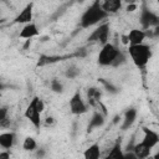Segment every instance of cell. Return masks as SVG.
Returning a JSON list of instances; mask_svg holds the SVG:
<instances>
[{
  "mask_svg": "<svg viewBox=\"0 0 159 159\" xmlns=\"http://www.w3.org/2000/svg\"><path fill=\"white\" fill-rule=\"evenodd\" d=\"M107 17H108V15L101 7V1L96 0L81 15L80 26L82 29H88V27H92L94 25L102 24V21L104 19H107Z\"/></svg>",
  "mask_w": 159,
  "mask_h": 159,
  "instance_id": "6da1fadb",
  "label": "cell"
},
{
  "mask_svg": "<svg viewBox=\"0 0 159 159\" xmlns=\"http://www.w3.org/2000/svg\"><path fill=\"white\" fill-rule=\"evenodd\" d=\"M127 52H128L132 62L134 63V66L138 67V68H144L148 65V62H149V60L152 57L150 46L145 45V43L128 46Z\"/></svg>",
  "mask_w": 159,
  "mask_h": 159,
  "instance_id": "7a4b0ae2",
  "label": "cell"
},
{
  "mask_svg": "<svg viewBox=\"0 0 159 159\" xmlns=\"http://www.w3.org/2000/svg\"><path fill=\"white\" fill-rule=\"evenodd\" d=\"M120 53V50L112 42H107L104 43L97 56V62L99 66L102 67H107V66H113L116 58L118 57V55Z\"/></svg>",
  "mask_w": 159,
  "mask_h": 159,
  "instance_id": "3957f363",
  "label": "cell"
},
{
  "mask_svg": "<svg viewBox=\"0 0 159 159\" xmlns=\"http://www.w3.org/2000/svg\"><path fill=\"white\" fill-rule=\"evenodd\" d=\"M108 37H109V24L108 22H102L88 36V41L89 42H98V43H102V46H103L104 43L109 42Z\"/></svg>",
  "mask_w": 159,
  "mask_h": 159,
  "instance_id": "277c9868",
  "label": "cell"
},
{
  "mask_svg": "<svg viewBox=\"0 0 159 159\" xmlns=\"http://www.w3.org/2000/svg\"><path fill=\"white\" fill-rule=\"evenodd\" d=\"M68 108H70V112L75 116H82L84 113H87L88 108H87V104L86 102L83 101L82 96L80 92H76L68 101Z\"/></svg>",
  "mask_w": 159,
  "mask_h": 159,
  "instance_id": "5b68a950",
  "label": "cell"
},
{
  "mask_svg": "<svg viewBox=\"0 0 159 159\" xmlns=\"http://www.w3.org/2000/svg\"><path fill=\"white\" fill-rule=\"evenodd\" d=\"M32 19H34V4L30 2V4H26V5L20 10V12L16 15V17H15L14 21H15L16 24L26 25V24L32 22Z\"/></svg>",
  "mask_w": 159,
  "mask_h": 159,
  "instance_id": "8992f818",
  "label": "cell"
},
{
  "mask_svg": "<svg viewBox=\"0 0 159 159\" xmlns=\"http://www.w3.org/2000/svg\"><path fill=\"white\" fill-rule=\"evenodd\" d=\"M41 114H42V113H40V112L35 108V106H34L32 103H29L27 107H26V109H25V112H24V117H25L36 129H39V128L41 127Z\"/></svg>",
  "mask_w": 159,
  "mask_h": 159,
  "instance_id": "52a82bcc",
  "label": "cell"
},
{
  "mask_svg": "<svg viewBox=\"0 0 159 159\" xmlns=\"http://www.w3.org/2000/svg\"><path fill=\"white\" fill-rule=\"evenodd\" d=\"M142 130H143L144 135H143V139L140 142L144 145H147L148 148H150V149L155 148L158 145V143H159V134L155 130H153V129H150L148 127H142Z\"/></svg>",
  "mask_w": 159,
  "mask_h": 159,
  "instance_id": "ba28073f",
  "label": "cell"
},
{
  "mask_svg": "<svg viewBox=\"0 0 159 159\" xmlns=\"http://www.w3.org/2000/svg\"><path fill=\"white\" fill-rule=\"evenodd\" d=\"M145 37H147V32L144 30H142V29H132L127 34L128 46H134V45L144 43Z\"/></svg>",
  "mask_w": 159,
  "mask_h": 159,
  "instance_id": "9c48e42d",
  "label": "cell"
},
{
  "mask_svg": "<svg viewBox=\"0 0 159 159\" xmlns=\"http://www.w3.org/2000/svg\"><path fill=\"white\" fill-rule=\"evenodd\" d=\"M101 7L107 15L116 14L122 9V1L120 0H104V1H101Z\"/></svg>",
  "mask_w": 159,
  "mask_h": 159,
  "instance_id": "30bf717a",
  "label": "cell"
},
{
  "mask_svg": "<svg viewBox=\"0 0 159 159\" xmlns=\"http://www.w3.org/2000/svg\"><path fill=\"white\" fill-rule=\"evenodd\" d=\"M39 34H40V30H39L37 25L32 21V22L26 24V25L22 26V29H21L19 36H20L21 39H27V40H29V39H32V37L37 36Z\"/></svg>",
  "mask_w": 159,
  "mask_h": 159,
  "instance_id": "8fae6325",
  "label": "cell"
},
{
  "mask_svg": "<svg viewBox=\"0 0 159 159\" xmlns=\"http://www.w3.org/2000/svg\"><path fill=\"white\" fill-rule=\"evenodd\" d=\"M16 140V134L14 132H4L0 133V147L5 150H9L14 147Z\"/></svg>",
  "mask_w": 159,
  "mask_h": 159,
  "instance_id": "7c38bea8",
  "label": "cell"
},
{
  "mask_svg": "<svg viewBox=\"0 0 159 159\" xmlns=\"http://www.w3.org/2000/svg\"><path fill=\"white\" fill-rule=\"evenodd\" d=\"M101 157H102V150L98 142L91 144L83 152V159H101Z\"/></svg>",
  "mask_w": 159,
  "mask_h": 159,
  "instance_id": "4fadbf2b",
  "label": "cell"
},
{
  "mask_svg": "<svg viewBox=\"0 0 159 159\" xmlns=\"http://www.w3.org/2000/svg\"><path fill=\"white\" fill-rule=\"evenodd\" d=\"M140 22L143 25V29H148L152 25H155L158 22V16L154 15L150 10H143L140 15Z\"/></svg>",
  "mask_w": 159,
  "mask_h": 159,
  "instance_id": "5bb4252c",
  "label": "cell"
},
{
  "mask_svg": "<svg viewBox=\"0 0 159 159\" xmlns=\"http://www.w3.org/2000/svg\"><path fill=\"white\" fill-rule=\"evenodd\" d=\"M132 152L137 155L138 159H147L149 155H152V149L148 148L147 145H144L142 142L137 143V144L132 148Z\"/></svg>",
  "mask_w": 159,
  "mask_h": 159,
  "instance_id": "9a60e30c",
  "label": "cell"
},
{
  "mask_svg": "<svg viewBox=\"0 0 159 159\" xmlns=\"http://www.w3.org/2000/svg\"><path fill=\"white\" fill-rule=\"evenodd\" d=\"M137 118V109L135 108H129L125 111L124 117H123V123H122V129H128L132 127V124L135 122Z\"/></svg>",
  "mask_w": 159,
  "mask_h": 159,
  "instance_id": "2e32d148",
  "label": "cell"
},
{
  "mask_svg": "<svg viewBox=\"0 0 159 159\" xmlns=\"http://www.w3.org/2000/svg\"><path fill=\"white\" fill-rule=\"evenodd\" d=\"M103 123H104V114L101 113V112H98V111H96V112L92 114L91 119H89L88 130L91 132V130H93L94 128H99L101 125H103Z\"/></svg>",
  "mask_w": 159,
  "mask_h": 159,
  "instance_id": "e0dca14e",
  "label": "cell"
},
{
  "mask_svg": "<svg viewBox=\"0 0 159 159\" xmlns=\"http://www.w3.org/2000/svg\"><path fill=\"white\" fill-rule=\"evenodd\" d=\"M103 159H124V152L122 150L120 144L117 142L111 149L109 152L106 154V157Z\"/></svg>",
  "mask_w": 159,
  "mask_h": 159,
  "instance_id": "ac0fdd59",
  "label": "cell"
},
{
  "mask_svg": "<svg viewBox=\"0 0 159 159\" xmlns=\"http://www.w3.org/2000/svg\"><path fill=\"white\" fill-rule=\"evenodd\" d=\"M36 148H37V143H36L35 138L26 137L24 139V142H22V149L25 152H34V150H36Z\"/></svg>",
  "mask_w": 159,
  "mask_h": 159,
  "instance_id": "d6986e66",
  "label": "cell"
},
{
  "mask_svg": "<svg viewBox=\"0 0 159 159\" xmlns=\"http://www.w3.org/2000/svg\"><path fill=\"white\" fill-rule=\"evenodd\" d=\"M0 125L7 127L9 125V108L0 106Z\"/></svg>",
  "mask_w": 159,
  "mask_h": 159,
  "instance_id": "ffe728a7",
  "label": "cell"
},
{
  "mask_svg": "<svg viewBox=\"0 0 159 159\" xmlns=\"http://www.w3.org/2000/svg\"><path fill=\"white\" fill-rule=\"evenodd\" d=\"M30 103H32L34 106H35V108L40 112V113H42L43 111H45V103H43V101L40 98V97H37V96H35L31 101H30Z\"/></svg>",
  "mask_w": 159,
  "mask_h": 159,
  "instance_id": "44dd1931",
  "label": "cell"
},
{
  "mask_svg": "<svg viewBox=\"0 0 159 159\" xmlns=\"http://www.w3.org/2000/svg\"><path fill=\"white\" fill-rule=\"evenodd\" d=\"M50 87H51V89H52L53 92H57V93L62 92V89H63V86H62V83L60 82V80H56V78L51 81V83H50Z\"/></svg>",
  "mask_w": 159,
  "mask_h": 159,
  "instance_id": "7402d4cb",
  "label": "cell"
},
{
  "mask_svg": "<svg viewBox=\"0 0 159 159\" xmlns=\"http://www.w3.org/2000/svg\"><path fill=\"white\" fill-rule=\"evenodd\" d=\"M124 159H138L137 158V155L132 152V150H127V152H124Z\"/></svg>",
  "mask_w": 159,
  "mask_h": 159,
  "instance_id": "603a6c76",
  "label": "cell"
},
{
  "mask_svg": "<svg viewBox=\"0 0 159 159\" xmlns=\"http://www.w3.org/2000/svg\"><path fill=\"white\" fill-rule=\"evenodd\" d=\"M0 159H10V153L7 150L0 152Z\"/></svg>",
  "mask_w": 159,
  "mask_h": 159,
  "instance_id": "cb8c5ba5",
  "label": "cell"
},
{
  "mask_svg": "<svg viewBox=\"0 0 159 159\" xmlns=\"http://www.w3.org/2000/svg\"><path fill=\"white\" fill-rule=\"evenodd\" d=\"M137 9V4H130L127 6V11H134Z\"/></svg>",
  "mask_w": 159,
  "mask_h": 159,
  "instance_id": "d4e9b609",
  "label": "cell"
},
{
  "mask_svg": "<svg viewBox=\"0 0 159 159\" xmlns=\"http://www.w3.org/2000/svg\"><path fill=\"white\" fill-rule=\"evenodd\" d=\"M122 42L124 45H128V40H127V35H122Z\"/></svg>",
  "mask_w": 159,
  "mask_h": 159,
  "instance_id": "484cf974",
  "label": "cell"
},
{
  "mask_svg": "<svg viewBox=\"0 0 159 159\" xmlns=\"http://www.w3.org/2000/svg\"><path fill=\"white\" fill-rule=\"evenodd\" d=\"M51 123H53V118H52V117H47V118H46V124L48 125V124H51Z\"/></svg>",
  "mask_w": 159,
  "mask_h": 159,
  "instance_id": "4316f807",
  "label": "cell"
},
{
  "mask_svg": "<svg viewBox=\"0 0 159 159\" xmlns=\"http://www.w3.org/2000/svg\"><path fill=\"white\" fill-rule=\"evenodd\" d=\"M147 159H158V154H155V155H149Z\"/></svg>",
  "mask_w": 159,
  "mask_h": 159,
  "instance_id": "83f0119b",
  "label": "cell"
},
{
  "mask_svg": "<svg viewBox=\"0 0 159 159\" xmlns=\"http://www.w3.org/2000/svg\"><path fill=\"white\" fill-rule=\"evenodd\" d=\"M4 88H5V86H4V84L0 82V91H1V89H4Z\"/></svg>",
  "mask_w": 159,
  "mask_h": 159,
  "instance_id": "f1b7e54d",
  "label": "cell"
}]
</instances>
